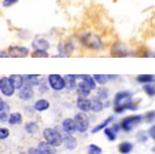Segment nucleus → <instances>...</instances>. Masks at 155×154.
Returning <instances> with one entry per match:
<instances>
[{
	"label": "nucleus",
	"instance_id": "36",
	"mask_svg": "<svg viewBox=\"0 0 155 154\" xmlns=\"http://www.w3.org/2000/svg\"><path fill=\"white\" fill-rule=\"evenodd\" d=\"M10 136V131L7 128H0V140L3 139H7Z\"/></svg>",
	"mask_w": 155,
	"mask_h": 154
},
{
	"label": "nucleus",
	"instance_id": "23",
	"mask_svg": "<svg viewBox=\"0 0 155 154\" xmlns=\"http://www.w3.org/2000/svg\"><path fill=\"white\" fill-rule=\"evenodd\" d=\"M48 108H50V102L47 99H38L35 103V109L37 111H44V110H47Z\"/></svg>",
	"mask_w": 155,
	"mask_h": 154
},
{
	"label": "nucleus",
	"instance_id": "43",
	"mask_svg": "<svg viewBox=\"0 0 155 154\" xmlns=\"http://www.w3.org/2000/svg\"><path fill=\"white\" fill-rule=\"evenodd\" d=\"M8 51H2L0 50V58H8Z\"/></svg>",
	"mask_w": 155,
	"mask_h": 154
},
{
	"label": "nucleus",
	"instance_id": "1",
	"mask_svg": "<svg viewBox=\"0 0 155 154\" xmlns=\"http://www.w3.org/2000/svg\"><path fill=\"white\" fill-rule=\"evenodd\" d=\"M80 41L84 47L89 50H102L103 48V41L100 40V37L95 33H91V32H87V33H82L80 36Z\"/></svg>",
	"mask_w": 155,
	"mask_h": 154
},
{
	"label": "nucleus",
	"instance_id": "30",
	"mask_svg": "<svg viewBox=\"0 0 155 154\" xmlns=\"http://www.w3.org/2000/svg\"><path fill=\"white\" fill-rule=\"evenodd\" d=\"M104 135L107 136V139L108 140H111V142H114L115 139H117V135H115V131L113 129V128H106L104 129Z\"/></svg>",
	"mask_w": 155,
	"mask_h": 154
},
{
	"label": "nucleus",
	"instance_id": "15",
	"mask_svg": "<svg viewBox=\"0 0 155 154\" xmlns=\"http://www.w3.org/2000/svg\"><path fill=\"white\" fill-rule=\"evenodd\" d=\"M10 80H11L12 85L15 87V90H21L25 84V77L21 74H11L10 76Z\"/></svg>",
	"mask_w": 155,
	"mask_h": 154
},
{
	"label": "nucleus",
	"instance_id": "31",
	"mask_svg": "<svg viewBox=\"0 0 155 154\" xmlns=\"http://www.w3.org/2000/svg\"><path fill=\"white\" fill-rule=\"evenodd\" d=\"M144 92L147 94V95L150 96H154L155 95V83H152V84H144Z\"/></svg>",
	"mask_w": 155,
	"mask_h": 154
},
{
	"label": "nucleus",
	"instance_id": "2",
	"mask_svg": "<svg viewBox=\"0 0 155 154\" xmlns=\"http://www.w3.org/2000/svg\"><path fill=\"white\" fill-rule=\"evenodd\" d=\"M43 138L45 142H48L50 145L55 146V147H59L63 142V136L56 128H45L43 131Z\"/></svg>",
	"mask_w": 155,
	"mask_h": 154
},
{
	"label": "nucleus",
	"instance_id": "42",
	"mask_svg": "<svg viewBox=\"0 0 155 154\" xmlns=\"http://www.w3.org/2000/svg\"><path fill=\"white\" fill-rule=\"evenodd\" d=\"M4 109H7V105H6V102H4L3 99L0 98V111L4 110Z\"/></svg>",
	"mask_w": 155,
	"mask_h": 154
},
{
	"label": "nucleus",
	"instance_id": "5",
	"mask_svg": "<svg viewBox=\"0 0 155 154\" xmlns=\"http://www.w3.org/2000/svg\"><path fill=\"white\" fill-rule=\"evenodd\" d=\"M0 91L4 96H12L15 92V87L12 85L10 77H2L0 79Z\"/></svg>",
	"mask_w": 155,
	"mask_h": 154
},
{
	"label": "nucleus",
	"instance_id": "8",
	"mask_svg": "<svg viewBox=\"0 0 155 154\" xmlns=\"http://www.w3.org/2000/svg\"><path fill=\"white\" fill-rule=\"evenodd\" d=\"M74 121H76V127L78 132H85L89 128V120L84 113H77L74 117Z\"/></svg>",
	"mask_w": 155,
	"mask_h": 154
},
{
	"label": "nucleus",
	"instance_id": "34",
	"mask_svg": "<svg viewBox=\"0 0 155 154\" xmlns=\"http://www.w3.org/2000/svg\"><path fill=\"white\" fill-rule=\"evenodd\" d=\"M8 109H4V110L0 111V122H4V121H8Z\"/></svg>",
	"mask_w": 155,
	"mask_h": 154
},
{
	"label": "nucleus",
	"instance_id": "22",
	"mask_svg": "<svg viewBox=\"0 0 155 154\" xmlns=\"http://www.w3.org/2000/svg\"><path fill=\"white\" fill-rule=\"evenodd\" d=\"M73 50H74V47H73V44H71V43H63V44H61V46H59L61 55H63V56L70 55V54L73 53Z\"/></svg>",
	"mask_w": 155,
	"mask_h": 154
},
{
	"label": "nucleus",
	"instance_id": "3",
	"mask_svg": "<svg viewBox=\"0 0 155 154\" xmlns=\"http://www.w3.org/2000/svg\"><path fill=\"white\" fill-rule=\"evenodd\" d=\"M143 121V116L140 114H130V116H126L125 118L121 121L120 127L122 128L124 131H132L136 125H139L140 122Z\"/></svg>",
	"mask_w": 155,
	"mask_h": 154
},
{
	"label": "nucleus",
	"instance_id": "44",
	"mask_svg": "<svg viewBox=\"0 0 155 154\" xmlns=\"http://www.w3.org/2000/svg\"><path fill=\"white\" fill-rule=\"evenodd\" d=\"M47 91H48V87H45V85H41V87H40V92H47Z\"/></svg>",
	"mask_w": 155,
	"mask_h": 154
},
{
	"label": "nucleus",
	"instance_id": "16",
	"mask_svg": "<svg viewBox=\"0 0 155 154\" xmlns=\"http://www.w3.org/2000/svg\"><path fill=\"white\" fill-rule=\"evenodd\" d=\"M62 145L64 146V147L68 149V150H74V149L77 147V140L74 136H71V135H66V136L63 138V142H62Z\"/></svg>",
	"mask_w": 155,
	"mask_h": 154
},
{
	"label": "nucleus",
	"instance_id": "40",
	"mask_svg": "<svg viewBox=\"0 0 155 154\" xmlns=\"http://www.w3.org/2000/svg\"><path fill=\"white\" fill-rule=\"evenodd\" d=\"M137 139L140 140V142H146L147 140V136L144 135V132H139V135H137Z\"/></svg>",
	"mask_w": 155,
	"mask_h": 154
},
{
	"label": "nucleus",
	"instance_id": "35",
	"mask_svg": "<svg viewBox=\"0 0 155 154\" xmlns=\"http://www.w3.org/2000/svg\"><path fill=\"white\" fill-rule=\"evenodd\" d=\"M107 96H108V92H107V90H106V88H100V90L97 91V96H96V98H99V99H102V101H104Z\"/></svg>",
	"mask_w": 155,
	"mask_h": 154
},
{
	"label": "nucleus",
	"instance_id": "14",
	"mask_svg": "<svg viewBox=\"0 0 155 154\" xmlns=\"http://www.w3.org/2000/svg\"><path fill=\"white\" fill-rule=\"evenodd\" d=\"M77 94H78V96H84V98H88V95L92 92V88L89 87V85H87L84 81H81L80 84H77Z\"/></svg>",
	"mask_w": 155,
	"mask_h": 154
},
{
	"label": "nucleus",
	"instance_id": "37",
	"mask_svg": "<svg viewBox=\"0 0 155 154\" xmlns=\"http://www.w3.org/2000/svg\"><path fill=\"white\" fill-rule=\"evenodd\" d=\"M144 120H146V121H148V122L155 121V111H148V113L144 116Z\"/></svg>",
	"mask_w": 155,
	"mask_h": 154
},
{
	"label": "nucleus",
	"instance_id": "19",
	"mask_svg": "<svg viewBox=\"0 0 155 154\" xmlns=\"http://www.w3.org/2000/svg\"><path fill=\"white\" fill-rule=\"evenodd\" d=\"M77 79H82V81L85 83L87 85H89V87L92 88V91L96 88V80L94 79V76H89V74H80V76H77Z\"/></svg>",
	"mask_w": 155,
	"mask_h": 154
},
{
	"label": "nucleus",
	"instance_id": "12",
	"mask_svg": "<svg viewBox=\"0 0 155 154\" xmlns=\"http://www.w3.org/2000/svg\"><path fill=\"white\" fill-rule=\"evenodd\" d=\"M33 48L40 50V51H48L50 43H48V40H45V39H43V37H36L35 40H33Z\"/></svg>",
	"mask_w": 155,
	"mask_h": 154
},
{
	"label": "nucleus",
	"instance_id": "45",
	"mask_svg": "<svg viewBox=\"0 0 155 154\" xmlns=\"http://www.w3.org/2000/svg\"><path fill=\"white\" fill-rule=\"evenodd\" d=\"M19 154H28V153H25V151H21V153Z\"/></svg>",
	"mask_w": 155,
	"mask_h": 154
},
{
	"label": "nucleus",
	"instance_id": "4",
	"mask_svg": "<svg viewBox=\"0 0 155 154\" xmlns=\"http://www.w3.org/2000/svg\"><path fill=\"white\" fill-rule=\"evenodd\" d=\"M48 84L55 91H62L63 88H66V85H64V77L63 76H59V74L48 76Z\"/></svg>",
	"mask_w": 155,
	"mask_h": 154
},
{
	"label": "nucleus",
	"instance_id": "18",
	"mask_svg": "<svg viewBox=\"0 0 155 154\" xmlns=\"http://www.w3.org/2000/svg\"><path fill=\"white\" fill-rule=\"evenodd\" d=\"M76 79H77L76 74H68V76H64V85H66V88H68L69 91L77 88Z\"/></svg>",
	"mask_w": 155,
	"mask_h": 154
},
{
	"label": "nucleus",
	"instance_id": "39",
	"mask_svg": "<svg viewBox=\"0 0 155 154\" xmlns=\"http://www.w3.org/2000/svg\"><path fill=\"white\" fill-rule=\"evenodd\" d=\"M148 135H150V138H151V139L155 140V125H152V127L148 129Z\"/></svg>",
	"mask_w": 155,
	"mask_h": 154
},
{
	"label": "nucleus",
	"instance_id": "10",
	"mask_svg": "<svg viewBox=\"0 0 155 154\" xmlns=\"http://www.w3.org/2000/svg\"><path fill=\"white\" fill-rule=\"evenodd\" d=\"M62 128H63V131L69 135H71L73 132H76L77 127H76V121H74V118H64L63 122H62Z\"/></svg>",
	"mask_w": 155,
	"mask_h": 154
},
{
	"label": "nucleus",
	"instance_id": "38",
	"mask_svg": "<svg viewBox=\"0 0 155 154\" xmlns=\"http://www.w3.org/2000/svg\"><path fill=\"white\" fill-rule=\"evenodd\" d=\"M18 0H4L3 2V7H10V6H12V4H15Z\"/></svg>",
	"mask_w": 155,
	"mask_h": 154
},
{
	"label": "nucleus",
	"instance_id": "25",
	"mask_svg": "<svg viewBox=\"0 0 155 154\" xmlns=\"http://www.w3.org/2000/svg\"><path fill=\"white\" fill-rule=\"evenodd\" d=\"M22 122V114L21 113H11L8 117V124L10 125H18Z\"/></svg>",
	"mask_w": 155,
	"mask_h": 154
},
{
	"label": "nucleus",
	"instance_id": "26",
	"mask_svg": "<svg viewBox=\"0 0 155 154\" xmlns=\"http://www.w3.org/2000/svg\"><path fill=\"white\" fill-rule=\"evenodd\" d=\"M113 121V117H107V118L104 120V121H102L99 125H96V127L92 129V134H96V132H99V131H102V129H106L107 128V125L110 124V122Z\"/></svg>",
	"mask_w": 155,
	"mask_h": 154
},
{
	"label": "nucleus",
	"instance_id": "27",
	"mask_svg": "<svg viewBox=\"0 0 155 154\" xmlns=\"http://www.w3.org/2000/svg\"><path fill=\"white\" fill-rule=\"evenodd\" d=\"M25 131H26L28 134H37V131H38L37 122H35V121L28 122V124L25 125Z\"/></svg>",
	"mask_w": 155,
	"mask_h": 154
},
{
	"label": "nucleus",
	"instance_id": "7",
	"mask_svg": "<svg viewBox=\"0 0 155 154\" xmlns=\"http://www.w3.org/2000/svg\"><path fill=\"white\" fill-rule=\"evenodd\" d=\"M10 58H25L29 55V50L22 46H11L8 48Z\"/></svg>",
	"mask_w": 155,
	"mask_h": 154
},
{
	"label": "nucleus",
	"instance_id": "9",
	"mask_svg": "<svg viewBox=\"0 0 155 154\" xmlns=\"http://www.w3.org/2000/svg\"><path fill=\"white\" fill-rule=\"evenodd\" d=\"M33 95H35L33 85L28 84V83H25L24 87L21 88L19 92H18V96H19V99H22V101H30V99L33 98Z\"/></svg>",
	"mask_w": 155,
	"mask_h": 154
},
{
	"label": "nucleus",
	"instance_id": "11",
	"mask_svg": "<svg viewBox=\"0 0 155 154\" xmlns=\"http://www.w3.org/2000/svg\"><path fill=\"white\" fill-rule=\"evenodd\" d=\"M37 149L40 151V154H56V150H55V146L50 145L48 142H40L37 145Z\"/></svg>",
	"mask_w": 155,
	"mask_h": 154
},
{
	"label": "nucleus",
	"instance_id": "13",
	"mask_svg": "<svg viewBox=\"0 0 155 154\" xmlns=\"http://www.w3.org/2000/svg\"><path fill=\"white\" fill-rule=\"evenodd\" d=\"M77 108L81 111H89L91 110V99L84 98V96H78L77 98Z\"/></svg>",
	"mask_w": 155,
	"mask_h": 154
},
{
	"label": "nucleus",
	"instance_id": "32",
	"mask_svg": "<svg viewBox=\"0 0 155 154\" xmlns=\"http://www.w3.org/2000/svg\"><path fill=\"white\" fill-rule=\"evenodd\" d=\"M88 153L89 154H102V149L96 145H89L88 146Z\"/></svg>",
	"mask_w": 155,
	"mask_h": 154
},
{
	"label": "nucleus",
	"instance_id": "29",
	"mask_svg": "<svg viewBox=\"0 0 155 154\" xmlns=\"http://www.w3.org/2000/svg\"><path fill=\"white\" fill-rule=\"evenodd\" d=\"M94 79L96 80L97 84L104 85V84H107V83H108V79H110V76H107V74H95Z\"/></svg>",
	"mask_w": 155,
	"mask_h": 154
},
{
	"label": "nucleus",
	"instance_id": "33",
	"mask_svg": "<svg viewBox=\"0 0 155 154\" xmlns=\"http://www.w3.org/2000/svg\"><path fill=\"white\" fill-rule=\"evenodd\" d=\"M32 55L35 56V58H47L48 56V53L47 51H40V50H35L32 53Z\"/></svg>",
	"mask_w": 155,
	"mask_h": 154
},
{
	"label": "nucleus",
	"instance_id": "6",
	"mask_svg": "<svg viewBox=\"0 0 155 154\" xmlns=\"http://www.w3.org/2000/svg\"><path fill=\"white\" fill-rule=\"evenodd\" d=\"M129 102H132V94L129 91H118L114 96V108L126 105Z\"/></svg>",
	"mask_w": 155,
	"mask_h": 154
},
{
	"label": "nucleus",
	"instance_id": "20",
	"mask_svg": "<svg viewBox=\"0 0 155 154\" xmlns=\"http://www.w3.org/2000/svg\"><path fill=\"white\" fill-rule=\"evenodd\" d=\"M103 108H104V105H103L102 99H99V98L91 99V111H94V113H99V111L103 110Z\"/></svg>",
	"mask_w": 155,
	"mask_h": 154
},
{
	"label": "nucleus",
	"instance_id": "28",
	"mask_svg": "<svg viewBox=\"0 0 155 154\" xmlns=\"http://www.w3.org/2000/svg\"><path fill=\"white\" fill-rule=\"evenodd\" d=\"M38 79H40L38 74H26L25 76V83H28L30 85H35V84H38Z\"/></svg>",
	"mask_w": 155,
	"mask_h": 154
},
{
	"label": "nucleus",
	"instance_id": "24",
	"mask_svg": "<svg viewBox=\"0 0 155 154\" xmlns=\"http://www.w3.org/2000/svg\"><path fill=\"white\" fill-rule=\"evenodd\" d=\"M118 150H120L121 154H129L133 150V145H132L130 142H122L118 146Z\"/></svg>",
	"mask_w": 155,
	"mask_h": 154
},
{
	"label": "nucleus",
	"instance_id": "21",
	"mask_svg": "<svg viewBox=\"0 0 155 154\" xmlns=\"http://www.w3.org/2000/svg\"><path fill=\"white\" fill-rule=\"evenodd\" d=\"M136 80L140 84H152V83H155V76L154 74H139L136 77Z\"/></svg>",
	"mask_w": 155,
	"mask_h": 154
},
{
	"label": "nucleus",
	"instance_id": "41",
	"mask_svg": "<svg viewBox=\"0 0 155 154\" xmlns=\"http://www.w3.org/2000/svg\"><path fill=\"white\" fill-rule=\"evenodd\" d=\"M28 154H40V151H38V149H35V147H30L29 150H28Z\"/></svg>",
	"mask_w": 155,
	"mask_h": 154
},
{
	"label": "nucleus",
	"instance_id": "17",
	"mask_svg": "<svg viewBox=\"0 0 155 154\" xmlns=\"http://www.w3.org/2000/svg\"><path fill=\"white\" fill-rule=\"evenodd\" d=\"M111 55H114V56H125V55H128L126 47L124 46V44H121V43L115 44V46L111 48Z\"/></svg>",
	"mask_w": 155,
	"mask_h": 154
}]
</instances>
